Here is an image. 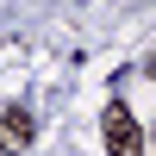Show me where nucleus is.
Returning a JSON list of instances; mask_svg holds the SVG:
<instances>
[{"label":"nucleus","instance_id":"obj_1","mask_svg":"<svg viewBox=\"0 0 156 156\" xmlns=\"http://www.w3.org/2000/svg\"><path fill=\"white\" fill-rule=\"evenodd\" d=\"M100 131H106V150L112 156H144V131H137V119L119 106V100L100 112Z\"/></svg>","mask_w":156,"mask_h":156},{"label":"nucleus","instance_id":"obj_2","mask_svg":"<svg viewBox=\"0 0 156 156\" xmlns=\"http://www.w3.org/2000/svg\"><path fill=\"white\" fill-rule=\"evenodd\" d=\"M31 131H37V125H31V112H25V106H6V112H0V150H25V144H31Z\"/></svg>","mask_w":156,"mask_h":156}]
</instances>
